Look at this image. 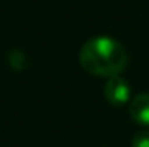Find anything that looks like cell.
<instances>
[{
	"label": "cell",
	"mask_w": 149,
	"mask_h": 147,
	"mask_svg": "<svg viewBox=\"0 0 149 147\" xmlns=\"http://www.w3.org/2000/svg\"><path fill=\"white\" fill-rule=\"evenodd\" d=\"M130 95H132V88L125 78H121V76L108 78V81L104 85V97L109 104H114V106L127 104L130 101Z\"/></svg>",
	"instance_id": "cell-2"
},
{
	"label": "cell",
	"mask_w": 149,
	"mask_h": 147,
	"mask_svg": "<svg viewBox=\"0 0 149 147\" xmlns=\"http://www.w3.org/2000/svg\"><path fill=\"white\" fill-rule=\"evenodd\" d=\"M130 118L141 125V126H149V94H139L130 101Z\"/></svg>",
	"instance_id": "cell-3"
},
{
	"label": "cell",
	"mask_w": 149,
	"mask_h": 147,
	"mask_svg": "<svg viewBox=\"0 0 149 147\" xmlns=\"http://www.w3.org/2000/svg\"><path fill=\"white\" fill-rule=\"evenodd\" d=\"M78 61L87 73L101 78L120 76L128 64L125 47L109 37H95L83 43Z\"/></svg>",
	"instance_id": "cell-1"
},
{
	"label": "cell",
	"mask_w": 149,
	"mask_h": 147,
	"mask_svg": "<svg viewBox=\"0 0 149 147\" xmlns=\"http://www.w3.org/2000/svg\"><path fill=\"white\" fill-rule=\"evenodd\" d=\"M132 147H149V130H142L134 135Z\"/></svg>",
	"instance_id": "cell-4"
}]
</instances>
